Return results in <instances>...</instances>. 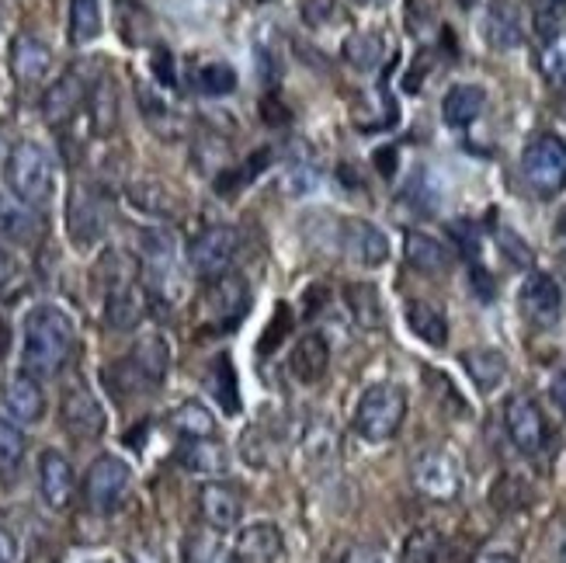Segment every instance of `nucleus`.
I'll list each match as a JSON object with an SVG mask.
<instances>
[{
  "mask_svg": "<svg viewBox=\"0 0 566 563\" xmlns=\"http://www.w3.org/2000/svg\"><path fill=\"white\" fill-rule=\"evenodd\" d=\"M73 348H77V324L53 303L32 306L21 327V373L35 379H53L63 373Z\"/></svg>",
  "mask_w": 566,
  "mask_h": 563,
  "instance_id": "nucleus-1",
  "label": "nucleus"
},
{
  "mask_svg": "<svg viewBox=\"0 0 566 563\" xmlns=\"http://www.w3.org/2000/svg\"><path fill=\"white\" fill-rule=\"evenodd\" d=\"M4 181H8L14 199H21L32 209H42V206H49V199H53L56 170H53V160H49V154L39 143L21 139L11 146V154L4 160Z\"/></svg>",
  "mask_w": 566,
  "mask_h": 563,
  "instance_id": "nucleus-2",
  "label": "nucleus"
},
{
  "mask_svg": "<svg viewBox=\"0 0 566 563\" xmlns=\"http://www.w3.org/2000/svg\"><path fill=\"white\" fill-rule=\"evenodd\" d=\"M403 421H407V394L392 383L368 386L352 418L355 431L365 442H389V438H397Z\"/></svg>",
  "mask_w": 566,
  "mask_h": 563,
  "instance_id": "nucleus-3",
  "label": "nucleus"
},
{
  "mask_svg": "<svg viewBox=\"0 0 566 563\" xmlns=\"http://www.w3.org/2000/svg\"><path fill=\"white\" fill-rule=\"evenodd\" d=\"M522 178L538 199L559 195L566 188V143L559 136H535L522 154Z\"/></svg>",
  "mask_w": 566,
  "mask_h": 563,
  "instance_id": "nucleus-4",
  "label": "nucleus"
},
{
  "mask_svg": "<svg viewBox=\"0 0 566 563\" xmlns=\"http://www.w3.org/2000/svg\"><path fill=\"white\" fill-rule=\"evenodd\" d=\"M133 491V467L118 456H97L84 477V504L94 515H112Z\"/></svg>",
  "mask_w": 566,
  "mask_h": 563,
  "instance_id": "nucleus-5",
  "label": "nucleus"
},
{
  "mask_svg": "<svg viewBox=\"0 0 566 563\" xmlns=\"http://www.w3.org/2000/svg\"><path fill=\"white\" fill-rule=\"evenodd\" d=\"M108 227V202L105 195L97 191L87 181H77L70 188V199H66V230L70 240L77 248H94L97 240L105 237Z\"/></svg>",
  "mask_w": 566,
  "mask_h": 563,
  "instance_id": "nucleus-6",
  "label": "nucleus"
},
{
  "mask_svg": "<svg viewBox=\"0 0 566 563\" xmlns=\"http://www.w3.org/2000/svg\"><path fill=\"white\" fill-rule=\"evenodd\" d=\"M410 480L417 487V494H424L428 501H455L462 491V473L459 462L446 449H424L413 456Z\"/></svg>",
  "mask_w": 566,
  "mask_h": 563,
  "instance_id": "nucleus-7",
  "label": "nucleus"
},
{
  "mask_svg": "<svg viewBox=\"0 0 566 563\" xmlns=\"http://www.w3.org/2000/svg\"><path fill=\"white\" fill-rule=\"evenodd\" d=\"M504 428L522 456H538L546 449V418L528 394H511L504 404Z\"/></svg>",
  "mask_w": 566,
  "mask_h": 563,
  "instance_id": "nucleus-8",
  "label": "nucleus"
},
{
  "mask_svg": "<svg viewBox=\"0 0 566 563\" xmlns=\"http://www.w3.org/2000/svg\"><path fill=\"white\" fill-rule=\"evenodd\" d=\"M237 248H240V233L233 227H206L188 243V264L202 279H216V275L230 272Z\"/></svg>",
  "mask_w": 566,
  "mask_h": 563,
  "instance_id": "nucleus-9",
  "label": "nucleus"
},
{
  "mask_svg": "<svg viewBox=\"0 0 566 563\" xmlns=\"http://www.w3.org/2000/svg\"><path fill=\"white\" fill-rule=\"evenodd\" d=\"M251 306V282L243 279L240 272H223L216 275L202 296V310L219 324H237L243 313Z\"/></svg>",
  "mask_w": 566,
  "mask_h": 563,
  "instance_id": "nucleus-10",
  "label": "nucleus"
},
{
  "mask_svg": "<svg viewBox=\"0 0 566 563\" xmlns=\"http://www.w3.org/2000/svg\"><path fill=\"white\" fill-rule=\"evenodd\" d=\"M518 310L532 327H553L559 321V310H563V296H559L556 279L546 272H532L518 289Z\"/></svg>",
  "mask_w": 566,
  "mask_h": 563,
  "instance_id": "nucleus-11",
  "label": "nucleus"
},
{
  "mask_svg": "<svg viewBox=\"0 0 566 563\" xmlns=\"http://www.w3.org/2000/svg\"><path fill=\"white\" fill-rule=\"evenodd\" d=\"M340 251L361 268H382L389 261V237L368 219H344Z\"/></svg>",
  "mask_w": 566,
  "mask_h": 563,
  "instance_id": "nucleus-12",
  "label": "nucleus"
},
{
  "mask_svg": "<svg viewBox=\"0 0 566 563\" xmlns=\"http://www.w3.org/2000/svg\"><path fill=\"white\" fill-rule=\"evenodd\" d=\"M39 494L49 511H66L73 504V494H77L73 462L56 449L42 452V459H39Z\"/></svg>",
  "mask_w": 566,
  "mask_h": 563,
  "instance_id": "nucleus-13",
  "label": "nucleus"
},
{
  "mask_svg": "<svg viewBox=\"0 0 566 563\" xmlns=\"http://www.w3.org/2000/svg\"><path fill=\"white\" fill-rule=\"evenodd\" d=\"M60 418H63V428L73 438H84V442L105 435V410H102V404H97V397L91 394L87 386H70L66 389Z\"/></svg>",
  "mask_w": 566,
  "mask_h": 563,
  "instance_id": "nucleus-14",
  "label": "nucleus"
},
{
  "mask_svg": "<svg viewBox=\"0 0 566 563\" xmlns=\"http://www.w3.org/2000/svg\"><path fill=\"white\" fill-rule=\"evenodd\" d=\"M87 84H84V77L77 70H70V73H63V77H56L53 81V87H45V94H42V115H45V122L49 126H66V122L77 115L84 105H87Z\"/></svg>",
  "mask_w": 566,
  "mask_h": 563,
  "instance_id": "nucleus-15",
  "label": "nucleus"
},
{
  "mask_svg": "<svg viewBox=\"0 0 566 563\" xmlns=\"http://www.w3.org/2000/svg\"><path fill=\"white\" fill-rule=\"evenodd\" d=\"M199 515L209 529L216 532H230L240 525L243 515V494L237 487L223 483V480H209L199 491Z\"/></svg>",
  "mask_w": 566,
  "mask_h": 563,
  "instance_id": "nucleus-16",
  "label": "nucleus"
},
{
  "mask_svg": "<svg viewBox=\"0 0 566 563\" xmlns=\"http://www.w3.org/2000/svg\"><path fill=\"white\" fill-rule=\"evenodd\" d=\"M282 550H285L282 529L275 522H254L237 532L233 563H279Z\"/></svg>",
  "mask_w": 566,
  "mask_h": 563,
  "instance_id": "nucleus-17",
  "label": "nucleus"
},
{
  "mask_svg": "<svg viewBox=\"0 0 566 563\" xmlns=\"http://www.w3.org/2000/svg\"><path fill=\"white\" fill-rule=\"evenodd\" d=\"M146 316V289L129 279V282H112L105 296V321L112 331H133L143 324Z\"/></svg>",
  "mask_w": 566,
  "mask_h": 563,
  "instance_id": "nucleus-18",
  "label": "nucleus"
},
{
  "mask_svg": "<svg viewBox=\"0 0 566 563\" xmlns=\"http://www.w3.org/2000/svg\"><path fill=\"white\" fill-rule=\"evenodd\" d=\"M11 73L14 81L24 84V87H35L49 77V70H53V49H49L42 39L35 35H18L11 42Z\"/></svg>",
  "mask_w": 566,
  "mask_h": 563,
  "instance_id": "nucleus-19",
  "label": "nucleus"
},
{
  "mask_svg": "<svg viewBox=\"0 0 566 563\" xmlns=\"http://www.w3.org/2000/svg\"><path fill=\"white\" fill-rule=\"evenodd\" d=\"M327 369H331V345L324 334H303L295 341L292 355H289V373L295 379L306 386H316L327 376Z\"/></svg>",
  "mask_w": 566,
  "mask_h": 563,
  "instance_id": "nucleus-20",
  "label": "nucleus"
},
{
  "mask_svg": "<svg viewBox=\"0 0 566 563\" xmlns=\"http://www.w3.org/2000/svg\"><path fill=\"white\" fill-rule=\"evenodd\" d=\"M4 407L14 421L21 425H35L42 421L45 414V394H42V383L29 373H14L4 383Z\"/></svg>",
  "mask_w": 566,
  "mask_h": 563,
  "instance_id": "nucleus-21",
  "label": "nucleus"
},
{
  "mask_svg": "<svg viewBox=\"0 0 566 563\" xmlns=\"http://www.w3.org/2000/svg\"><path fill=\"white\" fill-rule=\"evenodd\" d=\"M403 258L413 272H421V275H446L452 268V251L441 240H434L431 233H421V230H410L403 237Z\"/></svg>",
  "mask_w": 566,
  "mask_h": 563,
  "instance_id": "nucleus-22",
  "label": "nucleus"
},
{
  "mask_svg": "<svg viewBox=\"0 0 566 563\" xmlns=\"http://www.w3.org/2000/svg\"><path fill=\"white\" fill-rule=\"evenodd\" d=\"M126 362H129V369L139 376L143 386H157V383H164V376L170 369V348L160 334H146L133 345Z\"/></svg>",
  "mask_w": 566,
  "mask_h": 563,
  "instance_id": "nucleus-23",
  "label": "nucleus"
},
{
  "mask_svg": "<svg viewBox=\"0 0 566 563\" xmlns=\"http://www.w3.org/2000/svg\"><path fill=\"white\" fill-rule=\"evenodd\" d=\"M42 233V219L32 206H24L14 195L0 191V240L11 243H32Z\"/></svg>",
  "mask_w": 566,
  "mask_h": 563,
  "instance_id": "nucleus-24",
  "label": "nucleus"
},
{
  "mask_svg": "<svg viewBox=\"0 0 566 563\" xmlns=\"http://www.w3.org/2000/svg\"><path fill=\"white\" fill-rule=\"evenodd\" d=\"M462 369L473 379L480 394H494L507 379V355L497 348H470V352H462Z\"/></svg>",
  "mask_w": 566,
  "mask_h": 563,
  "instance_id": "nucleus-25",
  "label": "nucleus"
},
{
  "mask_svg": "<svg viewBox=\"0 0 566 563\" xmlns=\"http://www.w3.org/2000/svg\"><path fill=\"white\" fill-rule=\"evenodd\" d=\"M87 118H91V129L94 136H112L118 129V87L108 77H97L87 91Z\"/></svg>",
  "mask_w": 566,
  "mask_h": 563,
  "instance_id": "nucleus-26",
  "label": "nucleus"
},
{
  "mask_svg": "<svg viewBox=\"0 0 566 563\" xmlns=\"http://www.w3.org/2000/svg\"><path fill=\"white\" fill-rule=\"evenodd\" d=\"M403 316H407V327L413 331V337H421L424 345H431V348H446L449 345V321L434 303L407 300Z\"/></svg>",
  "mask_w": 566,
  "mask_h": 563,
  "instance_id": "nucleus-27",
  "label": "nucleus"
},
{
  "mask_svg": "<svg viewBox=\"0 0 566 563\" xmlns=\"http://www.w3.org/2000/svg\"><path fill=\"white\" fill-rule=\"evenodd\" d=\"M483 108H486V91L480 84H455L446 94V102H441V115H446V122L455 129L473 126L483 115Z\"/></svg>",
  "mask_w": 566,
  "mask_h": 563,
  "instance_id": "nucleus-28",
  "label": "nucleus"
},
{
  "mask_svg": "<svg viewBox=\"0 0 566 563\" xmlns=\"http://www.w3.org/2000/svg\"><path fill=\"white\" fill-rule=\"evenodd\" d=\"M181 467L195 477H223L230 470V452L216 438H191V446L181 452Z\"/></svg>",
  "mask_w": 566,
  "mask_h": 563,
  "instance_id": "nucleus-29",
  "label": "nucleus"
},
{
  "mask_svg": "<svg viewBox=\"0 0 566 563\" xmlns=\"http://www.w3.org/2000/svg\"><path fill=\"white\" fill-rule=\"evenodd\" d=\"M340 56L348 66L355 70H376L382 60H386V35L376 32V29H361V32H352L340 45Z\"/></svg>",
  "mask_w": 566,
  "mask_h": 563,
  "instance_id": "nucleus-30",
  "label": "nucleus"
},
{
  "mask_svg": "<svg viewBox=\"0 0 566 563\" xmlns=\"http://www.w3.org/2000/svg\"><path fill=\"white\" fill-rule=\"evenodd\" d=\"M344 303H348L352 321L365 331L382 327V296L373 282H348L344 289Z\"/></svg>",
  "mask_w": 566,
  "mask_h": 563,
  "instance_id": "nucleus-31",
  "label": "nucleus"
},
{
  "mask_svg": "<svg viewBox=\"0 0 566 563\" xmlns=\"http://www.w3.org/2000/svg\"><path fill=\"white\" fill-rule=\"evenodd\" d=\"M129 195V202L146 212V216H154V219H175L178 216V199H175V191H170L167 185L160 181H133L126 188Z\"/></svg>",
  "mask_w": 566,
  "mask_h": 563,
  "instance_id": "nucleus-32",
  "label": "nucleus"
},
{
  "mask_svg": "<svg viewBox=\"0 0 566 563\" xmlns=\"http://www.w3.org/2000/svg\"><path fill=\"white\" fill-rule=\"evenodd\" d=\"M191 87L206 97H227L237 87V73L223 60H209V63H199L191 70Z\"/></svg>",
  "mask_w": 566,
  "mask_h": 563,
  "instance_id": "nucleus-33",
  "label": "nucleus"
},
{
  "mask_svg": "<svg viewBox=\"0 0 566 563\" xmlns=\"http://www.w3.org/2000/svg\"><path fill=\"white\" fill-rule=\"evenodd\" d=\"M102 35V4L97 0H70V42L87 45Z\"/></svg>",
  "mask_w": 566,
  "mask_h": 563,
  "instance_id": "nucleus-34",
  "label": "nucleus"
},
{
  "mask_svg": "<svg viewBox=\"0 0 566 563\" xmlns=\"http://www.w3.org/2000/svg\"><path fill=\"white\" fill-rule=\"evenodd\" d=\"M170 428H175L178 435L185 438H212L216 435V418H212V410H206L202 404H181L170 410Z\"/></svg>",
  "mask_w": 566,
  "mask_h": 563,
  "instance_id": "nucleus-35",
  "label": "nucleus"
},
{
  "mask_svg": "<svg viewBox=\"0 0 566 563\" xmlns=\"http://www.w3.org/2000/svg\"><path fill=\"white\" fill-rule=\"evenodd\" d=\"M400 563H446V540L438 529H417L407 535Z\"/></svg>",
  "mask_w": 566,
  "mask_h": 563,
  "instance_id": "nucleus-36",
  "label": "nucleus"
},
{
  "mask_svg": "<svg viewBox=\"0 0 566 563\" xmlns=\"http://www.w3.org/2000/svg\"><path fill=\"white\" fill-rule=\"evenodd\" d=\"M538 70L553 87H566V32L553 35L543 42V53H538Z\"/></svg>",
  "mask_w": 566,
  "mask_h": 563,
  "instance_id": "nucleus-37",
  "label": "nucleus"
},
{
  "mask_svg": "<svg viewBox=\"0 0 566 563\" xmlns=\"http://www.w3.org/2000/svg\"><path fill=\"white\" fill-rule=\"evenodd\" d=\"M115 14H118V35L126 39L129 45L143 42L139 32L150 29V18H146L139 0H115Z\"/></svg>",
  "mask_w": 566,
  "mask_h": 563,
  "instance_id": "nucleus-38",
  "label": "nucleus"
},
{
  "mask_svg": "<svg viewBox=\"0 0 566 563\" xmlns=\"http://www.w3.org/2000/svg\"><path fill=\"white\" fill-rule=\"evenodd\" d=\"M486 39L494 42L497 49H511L522 42V24L507 8H494L486 18Z\"/></svg>",
  "mask_w": 566,
  "mask_h": 563,
  "instance_id": "nucleus-39",
  "label": "nucleus"
},
{
  "mask_svg": "<svg viewBox=\"0 0 566 563\" xmlns=\"http://www.w3.org/2000/svg\"><path fill=\"white\" fill-rule=\"evenodd\" d=\"M21 459H24V435L14 425L0 421V473L18 470Z\"/></svg>",
  "mask_w": 566,
  "mask_h": 563,
  "instance_id": "nucleus-40",
  "label": "nucleus"
},
{
  "mask_svg": "<svg viewBox=\"0 0 566 563\" xmlns=\"http://www.w3.org/2000/svg\"><path fill=\"white\" fill-rule=\"evenodd\" d=\"M473 563H522V550H518V543H511L501 535V540L483 543L473 553Z\"/></svg>",
  "mask_w": 566,
  "mask_h": 563,
  "instance_id": "nucleus-41",
  "label": "nucleus"
},
{
  "mask_svg": "<svg viewBox=\"0 0 566 563\" xmlns=\"http://www.w3.org/2000/svg\"><path fill=\"white\" fill-rule=\"evenodd\" d=\"M303 446H306V452H310V456H316V459H331V456H334V435H331L327 418H324V421L316 418V421L306 428Z\"/></svg>",
  "mask_w": 566,
  "mask_h": 563,
  "instance_id": "nucleus-42",
  "label": "nucleus"
},
{
  "mask_svg": "<svg viewBox=\"0 0 566 563\" xmlns=\"http://www.w3.org/2000/svg\"><path fill=\"white\" fill-rule=\"evenodd\" d=\"M212 386L219 389V400H223L227 410H237V383H233V369H230V358H219L216 362V376H212Z\"/></svg>",
  "mask_w": 566,
  "mask_h": 563,
  "instance_id": "nucleus-43",
  "label": "nucleus"
},
{
  "mask_svg": "<svg viewBox=\"0 0 566 563\" xmlns=\"http://www.w3.org/2000/svg\"><path fill=\"white\" fill-rule=\"evenodd\" d=\"M303 18L313 29H324L337 18V0H303Z\"/></svg>",
  "mask_w": 566,
  "mask_h": 563,
  "instance_id": "nucleus-44",
  "label": "nucleus"
},
{
  "mask_svg": "<svg viewBox=\"0 0 566 563\" xmlns=\"http://www.w3.org/2000/svg\"><path fill=\"white\" fill-rule=\"evenodd\" d=\"M337 563H386V556H382V550H376V546L355 543V546H348V550L340 553Z\"/></svg>",
  "mask_w": 566,
  "mask_h": 563,
  "instance_id": "nucleus-45",
  "label": "nucleus"
},
{
  "mask_svg": "<svg viewBox=\"0 0 566 563\" xmlns=\"http://www.w3.org/2000/svg\"><path fill=\"white\" fill-rule=\"evenodd\" d=\"M154 70H157V77L164 87H175V60H170L167 49H157L154 53Z\"/></svg>",
  "mask_w": 566,
  "mask_h": 563,
  "instance_id": "nucleus-46",
  "label": "nucleus"
},
{
  "mask_svg": "<svg viewBox=\"0 0 566 563\" xmlns=\"http://www.w3.org/2000/svg\"><path fill=\"white\" fill-rule=\"evenodd\" d=\"M497 237H501V240L507 243V251H511V261H518V264H528V261H532V251H528L525 243H522L518 237H514L511 230H501Z\"/></svg>",
  "mask_w": 566,
  "mask_h": 563,
  "instance_id": "nucleus-47",
  "label": "nucleus"
},
{
  "mask_svg": "<svg viewBox=\"0 0 566 563\" xmlns=\"http://www.w3.org/2000/svg\"><path fill=\"white\" fill-rule=\"evenodd\" d=\"M21 560V550H18V540L0 525V563H18Z\"/></svg>",
  "mask_w": 566,
  "mask_h": 563,
  "instance_id": "nucleus-48",
  "label": "nucleus"
},
{
  "mask_svg": "<svg viewBox=\"0 0 566 563\" xmlns=\"http://www.w3.org/2000/svg\"><path fill=\"white\" fill-rule=\"evenodd\" d=\"M14 275H18V261H14V254H8L4 248H0V289H4L8 282H14Z\"/></svg>",
  "mask_w": 566,
  "mask_h": 563,
  "instance_id": "nucleus-49",
  "label": "nucleus"
},
{
  "mask_svg": "<svg viewBox=\"0 0 566 563\" xmlns=\"http://www.w3.org/2000/svg\"><path fill=\"white\" fill-rule=\"evenodd\" d=\"M553 400L566 410V373L553 379Z\"/></svg>",
  "mask_w": 566,
  "mask_h": 563,
  "instance_id": "nucleus-50",
  "label": "nucleus"
},
{
  "mask_svg": "<svg viewBox=\"0 0 566 563\" xmlns=\"http://www.w3.org/2000/svg\"><path fill=\"white\" fill-rule=\"evenodd\" d=\"M352 4H358V8H386L389 0H352Z\"/></svg>",
  "mask_w": 566,
  "mask_h": 563,
  "instance_id": "nucleus-51",
  "label": "nucleus"
},
{
  "mask_svg": "<svg viewBox=\"0 0 566 563\" xmlns=\"http://www.w3.org/2000/svg\"><path fill=\"white\" fill-rule=\"evenodd\" d=\"M556 560H559V563H566V532L559 535V543H556Z\"/></svg>",
  "mask_w": 566,
  "mask_h": 563,
  "instance_id": "nucleus-52",
  "label": "nucleus"
},
{
  "mask_svg": "<svg viewBox=\"0 0 566 563\" xmlns=\"http://www.w3.org/2000/svg\"><path fill=\"white\" fill-rule=\"evenodd\" d=\"M91 563H122V560H115V556H102V560H91Z\"/></svg>",
  "mask_w": 566,
  "mask_h": 563,
  "instance_id": "nucleus-53",
  "label": "nucleus"
},
{
  "mask_svg": "<svg viewBox=\"0 0 566 563\" xmlns=\"http://www.w3.org/2000/svg\"><path fill=\"white\" fill-rule=\"evenodd\" d=\"M459 4H462V8H473V0H459Z\"/></svg>",
  "mask_w": 566,
  "mask_h": 563,
  "instance_id": "nucleus-54",
  "label": "nucleus"
},
{
  "mask_svg": "<svg viewBox=\"0 0 566 563\" xmlns=\"http://www.w3.org/2000/svg\"><path fill=\"white\" fill-rule=\"evenodd\" d=\"M556 4H559V8H566V0H556Z\"/></svg>",
  "mask_w": 566,
  "mask_h": 563,
  "instance_id": "nucleus-55",
  "label": "nucleus"
}]
</instances>
